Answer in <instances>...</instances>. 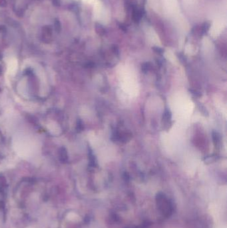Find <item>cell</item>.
I'll return each instance as SVG.
<instances>
[{
	"label": "cell",
	"instance_id": "1",
	"mask_svg": "<svg viewBox=\"0 0 227 228\" xmlns=\"http://www.w3.org/2000/svg\"><path fill=\"white\" fill-rule=\"evenodd\" d=\"M157 207L161 213L166 217H169L173 213V205L167 196L163 193H158L157 195Z\"/></svg>",
	"mask_w": 227,
	"mask_h": 228
},
{
	"label": "cell",
	"instance_id": "2",
	"mask_svg": "<svg viewBox=\"0 0 227 228\" xmlns=\"http://www.w3.org/2000/svg\"><path fill=\"white\" fill-rule=\"evenodd\" d=\"M17 68H18V62L16 59H11L10 62L9 63L8 69L10 74H14L16 72Z\"/></svg>",
	"mask_w": 227,
	"mask_h": 228
},
{
	"label": "cell",
	"instance_id": "3",
	"mask_svg": "<svg viewBox=\"0 0 227 228\" xmlns=\"http://www.w3.org/2000/svg\"><path fill=\"white\" fill-rule=\"evenodd\" d=\"M212 138H213L214 143L215 145L218 144L220 142V140H221V137H220L219 134L216 132L212 133Z\"/></svg>",
	"mask_w": 227,
	"mask_h": 228
},
{
	"label": "cell",
	"instance_id": "4",
	"mask_svg": "<svg viewBox=\"0 0 227 228\" xmlns=\"http://www.w3.org/2000/svg\"><path fill=\"white\" fill-rule=\"evenodd\" d=\"M171 119V113H170L169 110H166L163 114V120L168 122Z\"/></svg>",
	"mask_w": 227,
	"mask_h": 228
},
{
	"label": "cell",
	"instance_id": "5",
	"mask_svg": "<svg viewBox=\"0 0 227 228\" xmlns=\"http://www.w3.org/2000/svg\"><path fill=\"white\" fill-rule=\"evenodd\" d=\"M150 66L151 65L149 63H145V64H144L142 65L143 71H144V72H146V71H148V70L150 69Z\"/></svg>",
	"mask_w": 227,
	"mask_h": 228
},
{
	"label": "cell",
	"instance_id": "6",
	"mask_svg": "<svg viewBox=\"0 0 227 228\" xmlns=\"http://www.w3.org/2000/svg\"><path fill=\"white\" fill-rule=\"evenodd\" d=\"M190 92H191V93L194 96L196 97V98H199V97L201 96V94L199 93V91H197L196 90H192V89H190Z\"/></svg>",
	"mask_w": 227,
	"mask_h": 228
},
{
	"label": "cell",
	"instance_id": "7",
	"mask_svg": "<svg viewBox=\"0 0 227 228\" xmlns=\"http://www.w3.org/2000/svg\"><path fill=\"white\" fill-rule=\"evenodd\" d=\"M210 28V25L209 23H205L204 24V25L202 26V31H204V32H206L207 31L209 30V29Z\"/></svg>",
	"mask_w": 227,
	"mask_h": 228
},
{
	"label": "cell",
	"instance_id": "8",
	"mask_svg": "<svg viewBox=\"0 0 227 228\" xmlns=\"http://www.w3.org/2000/svg\"><path fill=\"white\" fill-rule=\"evenodd\" d=\"M153 49H154V50L156 52H157L158 53H162L163 52V49H161V48H160V47H153Z\"/></svg>",
	"mask_w": 227,
	"mask_h": 228
}]
</instances>
